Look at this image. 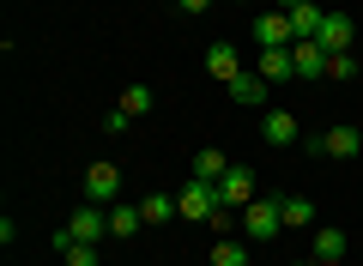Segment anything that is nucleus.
Instances as JSON below:
<instances>
[{
  "mask_svg": "<svg viewBox=\"0 0 363 266\" xmlns=\"http://www.w3.org/2000/svg\"><path fill=\"white\" fill-rule=\"evenodd\" d=\"M242 230H248V242H272V236H285L279 194H267V200H248V206H242Z\"/></svg>",
  "mask_w": 363,
  "mask_h": 266,
  "instance_id": "1",
  "label": "nucleus"
},
{
  "mask_svg": "<svg viewBox=\"0 0 363 266\" xmlns=\"http://www.w3.org/2000/svg\"><path fill=\"white\" fill-rule=\"evenodd\" d=\"M224 206V194H218V182H188V188L176 194V212L188 218V224H206L212 212Z\"/></svg>",
  "mask_w": 363,
  "mask_h": 266,
  "instance_id": "2",
  "label": "nucleus"
},
{
  "mask_svg": "<svg viewBox=\"0 0 363 266\" xmlns=\"http://www.w3.org/2000/svg\"><path fill=\"white\" fill-rule=\"evenodd\" d=\"M121 200V170L116 164H91L85 170V206H116Z\"/></svg>",
  "mask_w": 363,
  "mask_h": 266,
  "instance_id": "3",
  "label": "nucleus"
},
{
  "mask_svg": "<svg viewBox=\"0 0 363 266\" xmlns=\"http://www.w3.org/2000/svg\"><path fill=\"white\" fill-rule=\"evenodd\" d=\"M255 43H260V49H291V43H297V31H291V13H285V6H272V13L255 18Z\"/></svg>",
  "mask_w": 363,
  "mask_h": 266,
  "instance_id": "4",
  "label": "nucleus"
},
{
  "mask_svg": "<svg viewBox=\"0 0 363 266\" xmlns=\"http://www.w3.org/2000/svg\"><path fill=\"white\" fill-rule=\"evenodd\" d=\"M109 236V212L104 206H79L73 218H67V242H104Z\"/></svg>",
  "mask_w": 363,
  "mask_h": 266,
  "instance_id": "5",
  "label": "nucleus"
},
{
  "mask_svg": "<svg viewBox=\"0 0 363 266\" xmlns=\"http://www.w3.org/2000/svg\"><path fill=\"white\" fill-rule=\"evenodd\" d=\"M260 140H267V145H297L303 140L297 115H291V109H267V115H260Z\"/></svg>",
  "mask_w": 363,
  "mask_h": 266,
  "instance_id": "6",
  "label": "nucleus"
},
{
  "mask_svg": "<svg viewBox=\"0 0 363 266\" xmlns=\"http://www.w3.org/2000/svg\"><path fill=\"white\" fill-rule=\"evenodd\" d=\"M357 152H363L357 127H327V133H321V157H333V164H351Z\"/></svg>",
  "mask_w": 363,
  "mask_h": 266,
  "instance_id": "7",
  "label": "nucleus"
},
{
  "mask_svg": "<svg viewBox=\"0 0 363 266\" xmlns=\"http://www.w3.org/2000/svg\"><path fill=\"white\" fill-rule=\"evenodd\" d=\"M291 61H297V79H327V49L315 37H297L291 43Z\"/></svg>",
  "mask_w": 363,
  "mask_h": 266,
  "instance_id": "8",
  "label": "nucleus"
},
{
  "mask_svg": "<svg viewBox=\"0 0 363 266\" xmlns=\"http://www.w3.org/2000/svg\"><path fill=\"white\" fill-rule=\"evenodd\" d=\"M224 91H230V103H242V109H255V103H267V91H272V85H267V79L255 73V67H242V73H236V79H230Z\"/></svg>",
  "mask_w": 363,
  "mask_h": 266,
  "instance_id": "9",
  "label": "nucleus"
},
{
  "mask_svg": "<svg viewBox=\"0 0 363 266\" xmlns=\"http://www.w3.org/2000/svg\"><path fill=\"white\" fill-rule=\"evenodd\" d=\"M206 73L218 79V85H230V79L242 73V55H236V43H212V49H206Z\"/></svg>",
  "mask_w": 363,
  "mask_h": 266,
  "instance_id": "10",
  "label": "nucleus"
},
{
  "mask_svg": "<svg viewBox=\"0 0 363 266\" xmlns=\"http://www.w3.org/2000/svg\"><path fill=\"white\" fill-rule=\"evenodd\" d=\"M218 194H224V206H248V200H260V194H255V176H248L242 164H230V170H224Z\"/></svg>",
  "mask_w": 363,
  "mask_h": 266,
  "instance_id": "11",
  "label": "nucleus"
},
{
  "mask_svg": "<svg viewBox=\"0 0 363 266\" xmlns=\"http://www.w3.org/2000/svg\"><path fill=\"white\" fill-rule=\"evenodd\" d=\"M351 37H357V31H351V18H345V13H327V25H321V37H315V43H321L327 55H345Z\"/></svg>",
  "mask_w": 363,
  "mask_h": 266,
  "instance_id": "12",
  "label": "nucleus"
},
{
  "mask_svg": "<svg viewBox=\"0 0 363 266\" xmlns=\"http://www.w3.org/2000/svg\"><path fill=\"white\" fill-rule=\"evenodd\" d=\"M267 85H279V79H297V61H291V49H260V67H255Z\"/></svg>",
  "mask_w": 363,
  "mask_h": 266,
  "instance_id": "13",
  "label": "nucleus"
},
{
  "mask_svg": "<svg viewBox=\"0 0 363 266\" xmlns=\"http://www.w3.org/2000/svg\"><path fill=\"white\" fill-rule=\"evenodd\" d=\"M321 25H327V6H321V0L291 6V31H297V37H321Z\"/></svg>",
  "mask_w": 363,
  "mask_h": 266,
  "instance_id": "14",
  "label": "nucleus"
},
{
  "mask_svg": "<svg viewBox=\"0 0 363 266\" xmlns=\"http://www.w3.org/2000/svg\"><path fill=\"white\" fill-rule=\"evenodd\" d=\"M279 218H285V230H309L315 224V206L303 200V194H279Z\"/></svg>",
  "mask_w": 363,
  "mask_h": 266,
  "instance_id": "15",
  "label": "nucleus"
},
{
  "mask_svg": "<svg viewBox=\"0 0 363 266\" xmlns=\"http://www.w3.org/2000/svg\"><path fill=\"white\" fill-rule=\"evenodd\" d=\"M224 170H230V157L218 145H200L194 152V182H224Z\"/></svg>",
  "mask_w": 363,
  "mask_h": 266,
  "instance_id": "16",
  "label": "nucleus"
},
{
  "mask_svg": "<svg viewBox=\"0 0 363 266\" xmlns=\"http://www.w3.org/2000/svg\"><path fill=\"white\" fill-rule=\"evenodd\" d=\"M145 230V218H140V206H109V236H140Z\"/></svg>",
  "mask_w": 363,
  "mask_h": 266,
  "instance_id": "17",
  "label": "nucleus"
},
{
  "mask_svg": "<svg viewBox=\"0 0 363 266\" xmlns=\"http://www.w3.org/2000/svg\"><path fill=\"white\" fill-rule=\"evenodd\" d=\"M140 218H145V224H169V218H182V212H176L169 194H145V200H140Z\"/></svg>",
  "mask_w": 363,
  "mask_h": 266,
  "instance_id": "18",
  "label": "nucleus"
},
{
  "mask_svg": "<svg viewBox=\"0 0 363 266\" xmlns=\"http://www.w3.org/2000/svg\"><path fill=\"white\" fill-rule=\"evenodd\" d=\"M212 266H248V242L218 236V242H212Z\"/></svg>",
  "mask_w": 363,
  "mask_h": 266,
  "instance_id": "19",
  "label": "nucleus"
},
{
  "mask_svg": "<svg viewBox=\"0 0 363 266\" xmlns=\"http://www.w3.org/2000/svg\"><path fill=\"white\" fill-rule=\"evenodd\" d=\"M321 260H345V230H315V266Z\"/></svg>",
  "mask_w": 363,
  "mask_h": 266,
  "instance_id": "20",
  "label": "nucleus"
},
{
  "mask_svg": "<svg viewBox=\"0 0 363 266\" xmlns=\"http://www.w3.org/2000/svg\"><path fill=\"white\" fill-rule=\"evenodd\" d=\"M116 109H128V115H145V109H152V85H128Z\"/></svg>",
  "mask_w": 363,
  "mask_h": 266,
  "instance_id": "21",
  "label": "nucleus"
},
{
  "mask_svg": "<svg viewBox=\"0 0 363 266\" xmlns=\"http://www.w3.org/2000/svg\"><path fill=\"white\" fill-rule=\"evenodd\" d=\"M61 260H67V266H97V242H67Z\"/></svg>",
  "mask_w": 363,
  "mask_h": 266,
  "instance_id": "22",
  "label": "nucleus"
},
{
  "mask_svg": "<svg viewBox=\"0 0 363 266\" xmlns=\"http://www.w3.org/2000/svg\"><path fill=\"white\" fill-rule=\"evenodd\" d=\"M357 73V61H351V49L345 55H327V79H351Z\"/></svg>",
  "mask_w": 363,
  "mask_h": 266,
  "instance_id": "23",
  "label": "nucleus"
},
{
  "mask_svg": "<svg viewBox=\"0 0 363 266\" xmlns=\"http://www.w3.org/2000/svg\"><path fill=\"white\" fill-rule=\"evenodd\" d=\"M128 121H133L128 109H109V115H104V133H128Z\"/></svg>",
  "mask_w": 363,
  "mask_h": 266,
  "instance_id": "24",
  "label": "nucleus"
},
{
  "mask_svg": "<svg viewBox=\"0 0 363 266\" xmlns=\"http://www.w3.org/2000/svg\"><path fill=\"white\" fill-rule=\"evenodd\" d=\"M206 224H212V230H230V224H236V206H218V212H212Z\"/></svg>",
  "mask_w": 363,
  "mask_h": 266,
  "instance_id": "25",
  "label": "nucleus"
},
{
  "mask_svg": "<svg viewBox=\"0 0 363 266\" xmlns=\"http://www.w3.org/2000/svg\"><path fill=\"white\" fill-rule=\"evenodd\" d=\"M176 6H182V13H188V18H200V13H206V6H212V0H176Z\"/></svg>",
  "mask_w": 363,
  "mask_h": 266,
  "instance_id": "26",
  "label": "nucleus"
},
{
  "mask_svg": "<svg viewBox=\"0 0 363 266\" xmlns=\"http://www.w3.org/2000/svg\"><path fill=\"white\" fill-rule=\"evenodd\" d=\"M279 6H285V13H291V6H303V0H279Z\"/></svg>",
  "mask_w": 363,
  "mask_h": 266,
  "instance_id": "27",
  "label": "nucleus"
},
{
  "mask_svg": "<svg viewBox=\"0 0 363 266\" xmlns=\"http://www.w3.org/2000/svg\"><path fill=\"white\" fill-rule=\"evenodd\" d=\"M321 266H345V260H321Z\"/></svg>",
  "mask_w": 363,
  "mask_h": 266,
  "instance_id": "28",
  "label": "nucleus"
},
{
  "mask_svg": "<svg viewBox=\"0 0 363 266\" xmlns=\"http://www.w3.org/2000/svg\"><path fill=\"white\" fill-rule=\"evenodd\" d=\"M291 266H315V260H291Z\"/></svg>",
  "mask_w": 363,
  "mask_h": 266,
  "instance_id": "29",
  "label": "nucleus"
},
{
  "mask_svg": "<svg viewBox=\"0 0 363 266\" xmlns=\"http://www.w3.org/2000/svg\"><path fill=\"white\" fill-rule=\"evenodd\" d=\"M236 6H248V0H236Z\"/></svg>",
  "mask_w": 363,
  "mask_h": 266,
  "instance_id": "30",
  "label": "nucleus"
},
{
  "mask_svg": "<svg viewBox=\"0 0 363 266\" xmlns=\"http://www.w3.org/2000/svg\"><path fill=\"white\" fill-rule=\"evenodd\" d=\"M357 73H363V61H357Z\"/></svg>",
  "mask_w": 363,
  "mask_h": 266,
  "instance_id": "31",
  "label": "nucleus"
},
{
  "mask_svg": "<svg viewBox=\"0 0 363 266\" xmlns=\"http://www.w3.org/2000/svg\"><path fill=\"white\" fill-rule=\"evenodd\" d=\"M321 6H327V0H321Z\"/></svg>",
  "mask_w": 363,
  "mask_h": 266,
  "instance_id": "32",
  "label": "nucleus"
}]
</instances>
